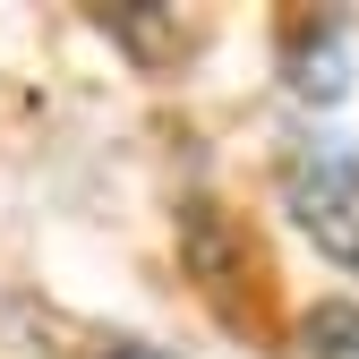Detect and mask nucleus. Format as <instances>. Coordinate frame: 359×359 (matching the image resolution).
<instances>
[{
  "label": "nucleus",
  "mask_w": 359,
  "mask_h": 359,
  "mask_svg": "<svg viewBox=\"0 0 359 359\" xmlns=\"http://www.w3.org/2000/svg\"><path fill=\"white\" fill-rule=\"evenodd\" d=\"M283 205L334 265H359V154L351 146H299L283 163Z\"/></svg>",
  "instance_id": "nucleus-1"
},
{
  "label": "nucleus",
  "mask_w": 359,
  "mask_h": 359,
  "mask_svg": "<svg viewBox=\"0 0 359 359\" xmlns=\"http://www.w3.org/2000/svg\"><path fill=\"white\" fill-rule=\"evenodd\" d=\"M308 359H359V308L351 299H334V308L308 317Z\"/></svg>",
  "instance_id": "nucleus-2"
},
{
  "label": "nucleus",
  "mask_w": 359,
  "mask_h": 359,
  "mask_svg": "<svg viewBox=\"0 0 359 359\" xmlns=\"http://www.w3.org/2000/svg\"><path fill=\"white\" fill-rule=\"evenodd\" d=\"M120 359H154V351H120Z\"/></svg>",
  "instance_id": "nucleus-3"
}]
</instances>
